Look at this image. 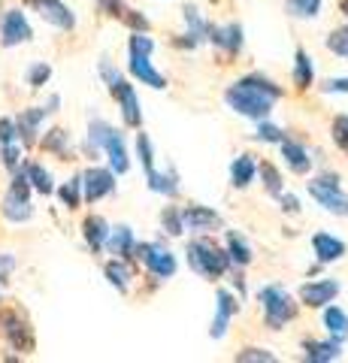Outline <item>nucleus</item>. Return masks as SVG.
I'll return each instance as SVG.
<instances>
[{
	"instance_id": "f257e3e1",
	"label": "nucleus",
	"mask_w": 348,
	"mask_h": 363,
	"mask_svg": "<svg viewBox=\"0 0 348 363\" xmlns=\"http://www.w3.org/2000/svg\"><path fill=\"white\" fill-rule=\"evenodd\" d=\"M88 152H103L106 161H109V169L116 176L128 173L130 169V157H128V149H125V133L112 124L94 118L88 124Z\"/></svg>"
},
{
	"instance_id": "f03ea898",
	"label": "nucleus",
	"mask_w": 348,
	"mask_h": 363,
	"mask_svg": "<svg viewBox=\"0 0 348 363\" xmlns=\"http://www.w3.org/2000/svg\"><path fill=\"white\" fill-rule=\"evenodd\" d=\"M224 104H228L237 116H245V118H252V121H264L269 118V112H273V104L276 100L264 94V91H257L254 85L249 82H233L228 91H224Z\"/></svg>"
},
{
	"instance_id": "7ed1b4c3",
	"label": "nucleus",
	"mask_w": 348,
	"mask_h": 363,
	"mask_svg": "<svg viewBox=\"0 0 348 363\" xmlns=\"http://www.w3.org/2000/svg\"><path fill=\"white\" fill-rule=\"evenodd\" d=\"M152 52H155V40L145 30H133L130 40H128V55H130L128 70L137 76V82H142V85H149V88H167V79L158 70H155L152 61H149Z\"/></svg>"
},
{
	"instance_id": "20e7f679",
	"label": "nucleus",
	"mask_w": 348,
	"mask_h": 363,
	"mask_svg": "<svg viewBox=\"0 0 348 363\" xmlns=\"http://www.w3.org/2000/svg\"><path fill=\"white\" fill-rule=\"evenodd\" d=\"M188 264L197 276H203L209 281L221 279L230 269V257L224 248H218L212 240H191L188 242Z\"/></svg>"
},
{
	"instance_id": "39448f33",
	"label": "nucleus",
	"mask_w": 348,
	"mask_h": 363,
	"mask_svg": "<svg viewBox=\"0 0 348 363\" xmlns=\"http://www.w3.org/2000/svg\"><path fill=\"white\" fill-rule=\"evenodd\" d=\"M257 300H261L264 309V324L269 330H282L285 324H291L297 318V303L294 297L282 288V285H266L257 291Z\"/></svg>"
},
{
	"instance_id": "423d86ee",
	"label": "nucleus",
	"mask_w": 348,
	"mask_h": 363,
	"mask_svg": "<svg viewBox=\"0 0 348 363\" xmlns=\"http://www.w3.org/2000/svg\"><path fill=\"white\" fill-rule=\"evenodd\" d=\"M6 221L13 224H25L33 218V203H30V182L25 176V169H16L13 182H9V191L4 197V206H0Z\"/></svg>"
},
{
	"instance_id": "0eeeda50",
	"label": "nucleus",
	"mask_w": 348,
	"mask_h": 363,
	"mask_svg": "<svg viewBox=\"0 0 348 363\" xmlns=\"http://www.w3.org/2000/svg\"><path fill=\"white\" fill-rule=\"evenodd\" d=\"M133 260L145 264V269H149L155 279H173L176 269H179L170 248L155 245V242H137V245H133Z\"/></svg>"
},
{
	"instance_id": "6e6552de",
	"label": "nucleus",
	"mask_w": 348,
	"mask_h": 363,
	"mask_svg": "<svg viewBox=\"0 0 348 363\" xmlns=\"http://www.w3.org/2000/svg\"><path fill=\"white\" fill-rule=\"evenodd\" d=\"M109 94L118 100V106H121V116H125V124H128V128H140V124H142L140 97H137V91H133V85L128 82L125 76H118L116 82L109 85Z\"/></svg>"
},
{
	"instance_id": "1a4fd4ad",
	"label": "nucleus",
	"mask_w": 348,
	"mask_h": 363,
	"mask_svg": "<svg viewBox=\"0 0 348 363\" xmlns=\"http://www.w3.org/2000/svg\"><path fill=\"white\" fill-rule=\"evenodd\" d=\"M33 37L30 30V21L25 18L21 9H6L4 13V21H0V45L4 49H16V45L28 43Z\"/></svg>"
},
{
	"instance_id": "9d476101",
	"label": "nucleus",
	"mask_w": 348,
	"mask_h": 363,
	"mask_svg": "<svg viewBox=\"0 0 348 363\" xmlns=\"http://www.w3.org/2000/svg\"><path fill=\"white\" fill-rule=\"evenodd\" d=\"M116 191V173L106 167H88L82 173V200L97 203Z\"/></svg>"
},
{
	"instance_id": "9b49d317",
	"label": "nucleus",
	"mask_w": 348,
	"mask_h": 363,
	"mask_svg": "<svg viewBox=\"0 0 348 363\" xmlns=\"http://www.w3.org/2000/svg\"><path fill=\"white\" fill-rule=\"evenodd\" d=\"M25 4H28L43 21H49L52 28H58V30H73V28H76L73 9L67 6V4H61V0H25Z\"/></svg>"
},
{
	"instance_id": "f8f14e48",
	"label": "nucleus",
	"mask_w": 348,
	"mask_h": 363,
	"mask_svg": "<svg viewBox=\"0 0 348 363\" xmlns=\"http://www.w3.org/2000/svg\"><path fill=\"white\" fill-rule=\"evenodd\" d=\"M0 327H4L6 342L13 345L16 351H25V354L33 351V327L18 312H6L4 318H0Z\"/></svg>"
},
{
	"instance_id": "ddd939ff",
	"label": "nucleus",
	"mask_w": 348,
	"mask_h": 363,
	"mask_svg": "<svg viewBox=\"0 0 348 363\" xmlns=\"http://www.w3.org/2000/svg\"><path fill=\"white\" fill-rule=\"evenodd\" d=\"M309 194L318 200L321 209H327L330 215H339L345 218L348 215V194L339 188V185H324V182H312L309 185Z\"/></svg>"
},
{
	"instance_id": "4468645a",
	"label": "nucleus",
	"mask_w": 348,
	"mask_h": 363,
	"mask_svg": "<svg viewBox=\"0 0 348 363\" xmlns=\"http://www.w3.org/2000/svg\"><path fill=\"white\" fill-rule=\"evenodd\" d=\"M336 294H339V281L321 279V281H306V285L300 288V300H303V306H309V309H324L327 303L336 300Z\"/></svg>"
},
{
	"instance_id": "2eb2a0df",
	"label": "nucleus",
	"mask_w": 348,
	"mask_h": 363,
	"mask_svg": "<svg viewBox=\"0 0 348 363\" xmlns=\"http://www.w3.org/2000/svg\"><path fill=\"white\" fill-rule=\"evenodd\" d=\"M221 227V215L206 206H185L182 209V230L185 233H209Z\"/></svg>"
},
{
	"instance_id": "dca6fc26",
	"label": "nucleus",
	"mask_w": 348,
	"mask_h": 363,
	"mask_svg": "<svg viewBox=\"0 0 348 363\" xmlns=\"http://www.w3.org/2000/svg\"><path fill=\"white\" fill-rule=\"evenodd\" d=\"M215 300H218V309H215V318H212L209 336H212V339H221L224 333H228V324H230V318L240 312V303H237V297H233V294H230L228 288H218Z\"/></svg>"
},
{
	"instance_id": "f3484780",
	"label": "nucleus",
	"mask_w": 348,
	"mask_h": 363,
	"mask_svg": "<svg viewBox=\"0 0 348 363\" xmlns=\"http://www.w3.org/2000/svg\"><path fill=\"white\" fill-rule=\"evenodd\" d=\"M206 43L218 45V49H224L228 55H237L240 45H242V28L240 25H209L206 28Z\"/></svg>"
},
{
	"instance_id": "a211bd4d",
	"label": "nucleus",
	"mask_w": 348,
	"mask_h": 363,
	"mask_svg": "<svg viewBox=\"0 0 348 363\" xmlns=\"http://www.w3.org/2000/svg\"><path fill=\"white\" fill-rule=\"evenodd\" d=\"M133 245H137V240H133V230L128 224L109 227V236L103 245V248H109V255H116L121 260H133Z\"/></svg>"
},
{
	"instance_id": "6ab92c4d",
	"label": "nucleus",
	"mask_w": 348,
	"mask_h": 363,
	"mask_svg": "<svg viewBox=\"0 0 348 363\" xmlns=\"http://www.w3.org/2000/svg\"><path fill=\"white\" fill-rule=\"evenodd\" d=\"M46 116H49L46 106H33L28 112H21V116L16 118V136L25 145H33V143H37V130H40V124H43V118H46Z\"/></svg>"
},
{
	"instance_id": "aec40b11",
	"label": "nucleus",
	"mask_w": 348,
	"mask_h": 363,
	"mask_svg": "<svg viewBox=\"0 0 348 363\" xmlns=\"http://www.w3.org/2000/svg\"><path fill=\"white\" fill-rule=\"evenodd\" d=\"M312 252H315L318 264H336V260H342V255H345V242L330 233H315L312 236Z\"/></svg>"
},
{
	"instance_id": "412c9836",
	"label": "nucleus",
	"mask_w": 348,
	"mask_h": 363,
	"mask_svg": "<svg viewBox=\"0 0 348 363\" xmlns=\"http://www.w3.org/2000/svg\"><path fill=\"white\" fill-rule=\"evenodd\" d=\"M279 149H282L285 164L294 169L297 176H306L309 169H312V157H309V152L303 149L300 143H294V140H282V143H279Z\"/></svg>"
},
{
	"instance_id": "4be33fe9",
	"label": "nucleus",
	"mask_w": 348,
	"mask_h": 363,
	"mask_svg": "<svg viewBox=\"0 0 348 363\" xmlns=\"http://www.w3.org/2000/svg\"><path fill=\"white\" fill-rule=\"evenodd\" d=\"M303 351H306V360L312 363H330L342 357V342H336V339H324V342L309 339V342H303Z\"/></svg>"
},
{
	"instance_id": "5701e85b",
	"label": "nucleus",
	"mask_w": 348,
	"mask_h": 363,
	"mask_svg": "<svg viewBox=\"0 0 348 363\" xmlns=\"http://www.w3.org/2000/svg\"><path fill=\"white\" fill-rule=\"evenodd\" d=\"M254 176H257V164L252 155L233 157V164H230V185L233 188H249Z\"/></svg>"
},
{
	"instance_id": "b1692460",
	"label": "nucleus",
	"mask_w": 348,
	"mask_h": 363,
	"mask_svg": "<svg viewBox=\"0 0 348 363\" xmlns=\"http://www.w3.org/2000/svg\"><path fill=\"white\" fill-rule=\"evenodd\" d=\"M103 272H106L109 285H112V288H116V291H121V294H128V291H130V279H133L130 260H121V257H116V260H109V264L103 267Z\"/></svg>"
},
{
	"instance_id": "393cba45",
	"label": "nucleus",
	"mask_w": 348,
	"mask_h": 363,
	"mask_svg": "<svg viewBox=\"0 0 348 363\" xmlns=\"http://www.w3.org/2000/svg\"><path fill=\"white\" fill-rule=\"evenodd\" d=\"M82 236H85V242L91 245L94 252H100V248L106 245V236H109L106 218H100V215H88V218L82 221Z\"/></svg>"
},
{
	"instance_id": "a878e982",
	"label": "nucleus",
	"mask_w": 348,
	"mask_h": 363,
	"mask_svg": "<svg viewBox=\"0 0 348 363\" xmlns=\"http://www.w3.org/2000/svg\"><path fill=\"white\" fill-rule=\"evenodd\" d=\"M224 240H228V248H224V252H228V257H230V264H233V267H249L252 260H254L252 245L245 242L240 233L228 230V236H224Z\"/></svg>"
},
{
	"instance_id": "bb28decb",
	"label": "nucleus",
	"mask_w": 348,
	"mask_h": 363,
	"mask_svg": "<svg viewBox=\"0 0 348 363\" xmlns=\"http://www.w3.org/2000/svg\"><path fill=\"white\" fill-rule=\"evenodd\" d=\"M324 327H327L330 339H336V342H345L348 339V315L339 309V306H324Z\"/></svg>"
},
{
	"instance_id": "cd10ccee",
	"label": "nucleus",
	"mask_w": 348,
	"mask_h": 363,
	"mask_svg": "<svg viewBox=\"0 0 348 363\" xmlns=\"http://www.w3.org/2000/svg\"><path fill=\"white\" fill-rule=\"evenodd\" d=\"M145 179H149V191H155V194H164V197H176L179 194V176H176V169H167V173L152 169V173H145Z\"/></svg>"
},
{
	"instance_id": "c85d7f7f",
	"label": "nucleus",
	"mask_w": 348,
	"mask_h": 363,
	"mask_svg": "<svg viewBox=\"0 0 348 363\" xmlns=\"http://www.w3.org/2000/svg\"><path fill=\"white\" fill-rule=\"evenodd\" d=\"M182 16H185V25H188V37L194 40V45H197V43H206V28H209V21H203L200 9H197V6H185Z\"/></svg>"
},
{
	"instance_id": "c756f323",
	"label": "nucleus",
	"mask_w": 348,
	"mask_h": 363,
	"mask_svg": "<svg viewBox=\"0 0 348 363\" xmlns=\"http://www.w3.org/2000/svg\"><path fill=\"white\" fill-rule=\"evenodd\" d=\"M25 176H28V182H30V188L40 191V194H52V191H55L49 169L43 167V164H25Z\"/></svg>"
},
{
	"instance_id": "7c9ffc66",
	"label": "nucleus",
	"mask_w": 348,
	"mask_h": 363,
	"mask_svg": "<svg viewBox=\"0 0 348 363\" xmlns=\"http://www.w3.org/2000/svg\"><path fill=\"white\" fill-rule=\"evenodd\" d=\"M312 82H315V70H312V58L306 52H297V58H294V85L306 91Z\"/></svg>"
},
{
	"instance_id": "2f4dec72",
	"label": "nucleus",
	"mask_w": 348,
	"mask_h": 363,
	"mask_svg": "<svg viewBox=\"0 0 348 363\" xmlns=\"http://www.w3.org/2000/svg\"><path fill=\"white\" fill-rule=\"evenodd\" d=\"M58 197L67 209H79L82 203V176H73L70 182H64V185L58 188Z\"/></svg>"
},
{
	"instance_id": "473e14b6",
	"label": "nucleus",
	"mask_w": 348,
	"mask_h": 363,
	"mask_svg": "<svg viewBox=\"0 0 348 363\" xmlns=\"http://www.w3.org/2000/svg\"><path fill=\"white\" fill-rule=\"evenodd\" d=\"M257 173H261L264 188H266V194H269V197H279V194L285 191L282 176H279V169H276L273 164H261V167H257Z\"/></svg>"
},
{
	"instance_id": "72a5a7b5",
	"label": "nucleus",
	"mask_w": 348,
	"mask_h": 363,
	"mask_svg": "<svg viewBox=\"0 0 348 363\" xmlns=\"http://www.w3.org/2000/svg\"><path fill=\"white\" fill-rule=\"evenodd\" d=\"M321 4L324 0H288V9L297 18H315L321 13Z\"/></svg>"
},
{
	"instance_id": "f704fd0d",
	"label": "nucleus",
	"mask_w": 348,
	"mask_h": 363,
	"mask_svg": "<svg viewBox=\"0 0 348 363\" xmlns=\"http://www.w3.org/2000/svg\"><path fill=\"white\" fill-rule=\"evenodd\" d=\"M242 82H249V85H254L257 91H264V94H269L273 100H279L282 97V85H276L273 79H266V76H261V73H252V76H245Z\"/></svg>"
},
{
	"instance_id": "c9c22d12",
	"label": "nucleus",
	"mask_w": 348,
	"mask_h": 363,
	"mask_svg": "<svg viewBox=\"0 0 348 363\" xmlns=\"http://www.w3.org/2000/svg\"><path fill=\"white\" fill-rule=\"evenodd\" d=\"M161 221H164V230L170 233V236H182V209L179 206H170V209H164L161 215Z\"/></svg>"
},
{
	"instance_id": "e433bc0d",
	"label": "nucleus",
	"mask_w": 348,
	"mask_h": 363,
	"mask_svg": "<svg viewBox=\"0 0 348 363\" xmlns=\"http://www.w3.org/2000/svg\"><path fill=\"white\" fill-rule=\"evenodd\" d=\"M137 152H140V164L145 173H152L155 169V152H152V140L145 133H137Z\"/></svg>"
},
{
	"instance_id": "4c0bfd02",
	"label": "nucleus",
	"mask_w": 348,
	"mask_h": 363,
	"mask_svg": "<svg viewBox=\"0 0 348 363\" xmlns=\"http://www.w3.org/2000/svg\"><path fill=\"white\" fill-rule=\"evenodd\" d=\"M330 136H333V143L348 155V116H336V118H333Z\"/></svg>"
},
{
	"instance_id": "58836bf2",
	"label": "nucleus",
	"mask_w": 348,
	"mask_h": 363,
	"mask_svg": "<svg viewBox=\"0 0 348 363\" xmlns=\"http://www.w3.org/2000/svg\"><path fill=\"white\" fill-rule=\"evenodd\" d=\"M254 136H257V140H261V143H276V145L285 140L282 128H276V124H269L266 118H264V121H257V130H254Z\"/></svg>"
},
{
	"instance_id": "ea45409f",
	"label": "nucleus",
	"mask_w": 348,
	"mask_h": 363,
	"mask_svg": "<svg viewBox=\"0 0 348 363\" xmlns=\"http://www.w3.org/2000/svg\"><path fill=\"white\" fill-rule=\"evenodd\" d=\"M43 149H49V152H58V155H67V130H49L46 133V140H43Z\"/></svg>"
},
{
	"instance_id": "a19ab883",
	"label": "nucleus",
	"mask_w": 348,
	"mask_h": 363,
	"mask_svg": "<svg viewBox=\"0 0 348 363\" xmlns=\"http://www.w3.org/2000/svg\"><path fill=\"white\" fill-rule=\"evenodd\" d=\"M49 76H52V67L49 64H33L30 70H28V85L30 88H43L49 82Z\"/></svg>"
},
{
	"instance_id": "79ce46f5",
	"label": "nucleus",
	"mask_w": 348,
	"mask_h": 363,
	"mask_svg": "<svg viewBox=\"0 0 348 363\" xmlns=\"http://www.w3.org/2000/svg\"><path fill=\"white\" fill-rule=\"evenodd\" d=\"M327 49L333 52V55H348V28H342V30H333L330 37H327Z\"/></svg>"
},
{
	"instance_id": "37998d69",
	"label": "nucleus",
	"mask_w": 348,
	"mask_h": 363,
	"mask_svg": "<svg viewBox=\"0 0 348 363\" xmlns=\"http://www.w3.org/2000/svg\"><path fill=\"white\" fill-rule=\"evenodd\" d=\"M240 363H252V360H261V363H273L276 354H269L266 348H242L240 354H237Z\"/></svg>"
},
{
	"instance_id": "c03bdc74",
	"label": "nucleus",
	"mask_w": 348,
	"mask_h": 363,
	"mask_svg": "<svg viewBox=\"0 0 348 363\" xmlns=\"http://www.w3.org/2000/svg\"><path fill=\"white\" fill-rule=\"evenodd\" d=\"M0 155H4V167L9 169V173H16V169H18V157H21L18 145H16V143H6V145H0Z\"/></svg>"
},
{
	"instance_id": "a18cd8bd",
	"label": "nucleus",
	"mask_w": 348,
	"mask_h": 363,
	"mask_svg": "<svg viewBox=\"0 0 348 363\" xmlns=\"http://www.w3.org/2000/svg\"><path fill=\"white\" fill-rule=\"evenodd\" d=\"M118 18H125L128 25L133 28V30H149V21H145L140 13H133V9H125L121 6V13H118Z\"/></svg>"
},
{
	"instance_id": "49530a36",
	"label": "nucleus",
	"mask_w": 348,
	"mask_h": 363,
	"mask_svg": "<svg viewBox=\"0 0 348 363\" xmlns=\"http://www.w3.org/2000/svg\"><path fill=\"white\" fill-rule=\"evenodd\" d=\"M16 143V118H0V145Z\"/></svg>"
},
{
	"instance_id": "de8ad7c7",
	"label": "nucleus",
	"mask_w": 348,
	"mask_h": 363,
	"mask_svg": "<svg viewBox=\"0 0 348 363\" xmlns=\"http://www.w3.org/2000/svg\"><path fill=\"white\" fill-rule=\"evenodd\" d=\"M324 94H348V79H327Z\"/></svg>"
},
{
	"instance_id": "09e8293b",
	"label": "nucleus",
	"mask_w": 348,
	"mask_h": 363,
	"mask_svg": "<svg viewBox=\"0 0 348 363\" xmlns=\"http://www.w3.org/2000/svg\"><path fill=\"white\" fill-rule=\"evenodd\" d=\"M276 200H279V206H282L285 212H300V200L294 194H288V191H282Z\"/></svg>"
},
{
	"instance_id": "8fccbe9b",
	"label": "nucleus",
	"mask_w": 348,
	"mask_h": 363,
	"mask_svg": "<svg viewBox=\"0 0 348 363\" xmlns=\"http://www.w3.org/2000/svg\"><path fill=\"white\" fill-rule=\"evenodd\" d=\"M342 16H345V21H348V0H342Z\"/></svg>"
},
{
	"instance_id": "3c124183",
	"label": "nucleus",
	"mask_w": 348,
	"mask_h": 363,
	"mask_svg": "<svg viewBox=\"0 0 348 363\" xmlns=\"http://www.w3.org/2000/svg\"><path fill=\"white\" fill-rule=\"evenodd\" d=\"M345 58H348V55H345Z\"/></svg>"
}]
</instances>
